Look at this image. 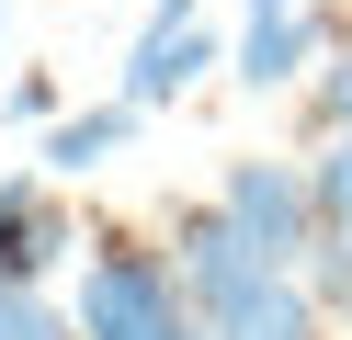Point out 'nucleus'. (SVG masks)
I'll list each match as a JSON object with an SVG mask.
<instances>
[{
  "instance_id": "1",
  "label": "nucleus",
  "mask_w": 352,
  "mask_h": 340,
  "mask_svg": "<svg viewBox=\"0 0 352 340\" xmlns=\"http://www.w3.org/2000/svg\"><path fill=\"white\" fill-rule=\"evenodd\" d=\"M80 340H205V306L182 295V261L137 238H102L80 272Z\"/></svg>"
},
{
  "instance_id": "2",
  "label": "nucleus",
  "mask_w": 352,
  "mask_h": 340,
  "mask_svg": "<svg viewBox=\"0 0 352 340\" xmlns=\"http://www.w3.org/2000/svg\"><path fill=\"white\" fill-rule=\"evenodd\" d=\"M216 204H228V216L250 227V249L284 261V272L318 249V181H307V159H228Z\"/></svg>"
},
{
  "instance_id": "3",
  "label": "nucleus",
  "mask_w": 352,
  "mask_h": 340,
  "mask_svg": "<svg viewBox=\"0 0 352 340\" xmlns=\"http://www.w3.org/2000/svg\"><path fill=\"white\" fill-rule=\"evenodd\" d=\"M170 261H182V295H193L205 317L228 306L239 284H261V272H284V261H261V249H250V227H239L228 204H182V216H170Z\"/></svg>"
},
{
  "instance_id": "4",
  "label": "nucleus",
  "mask_w": 352,
  "mask_h": 340,
  "mask_svg": "<svg viewBox=\"0 0 352 340\" xmlns=\"http://www.w3.org/2000/svg\"><path fill=\"white\" fill-rule=\"evenodd\" d=\"M80 249L69 204H57V170H0V284H46Z\"/></svg>"
},
{
  "instance_id": "5",
  "label": "nucleus",
  "mask_w": 352,
  "mask_h": 340,
  "mask_svg": "<svg viewBox=\"0 0 352 340\" xmlns=\"http://www.w3.org/2000/svg\"><path fill=\"white\" fill-rule=\"evenodd\" d=\"M216 57H228V45H216L205 23H170V12H148V34L125 45V102H137V113H160V102H182V91L205 80Z\"/></svg>"
},
{
  "instance_id": "6",
  "label": "nucleus",
  "mask_w": 352,
  "mask_h": 340,
  "mask_svg": "<svg viewBox=\"0 0 352 340\" xmlns=\"http://www.w3.org/2000/svg\"><path fill=\"white\" fill-rule=\"evenodd\" d=\"M205 340H329V306H318L307 272H261L205 317Z\"/></svg>"
},
{
  "instance_id": "7",
  "label": "nucleus",
  "mask_w": 352,
  "mask_h": 340,
  "mask_svg": "<svg viewBox=\"0 0 352 340\" xmlns=\"http://www.w3.org/2000/svg\"><path fill=\"white\" fill-rule=\"evenodd\" d=\"M318 45H329L318 12H250V34H239V91H296Z\"/></svg>"
},
{
  "instance_id": "8",
  "label": "nucleus",
  "mask_w": 352,
  "mask_h": 340,
  "mask_svg": "<svg viewBox=\"0 0 352 340\" xmlns=\"http://www.w3.org/2000/svg\"><path fill=\"white\" fill-rule=\"evenodd\" d=\"M137 125H148V113H137V102L114 91V102H91V113H57V125H46V148H34V159H46L57 181H91V170H102V159H114V148H125Z\"/></svg>"
},
{
  "instance_id": "9",
  "label": "nucleus",
  "mask_w": 352,
  "mask_h": 340,
  "mask_svg": "<svg viewBox=\"0 0 352 340\" xmlns=\"http://www.w3.org/2000/svg\"><path fill=\"white\" fill-rule=\"evenodd\" d=\"M0 340H80V306H57L46 284H0Z\"/></svg>"
},
{
  "instance_id": "10",
  "label": "nucleus",
  "mask_w": 352,
  "mask_h": 340,
  "mask_svg": "<svg viewBox=\"0 0 352 340\" xmlns=\"http://www.w3.org/2000/svg\"><path fill=\"white\" fill-rule=\"evenodd\" d=\"M296 272L318 284V306H329V317H352V227H318V249H307Z\"/></svg>"
},
{
  "instance_id": "11",
  "label": "nucleus",
  "mask_w": 352,
  "mask_h": 340,
  "mask_svg": "<svg viewBox=\"0 0 352 340\" xmlns=\"http://www.w3.org/2000/svg\"><path fill=\"white\" fill-rule=\"evenodd\" d=\"M307 181H318V227H352V125H341V136H318Z\"/></svg>"
},
{
  "instance_id": "12",
  "label": "nucleus",
  "mask_w": 352,
  "mask_h": 340,
  "mask_svg": "<svg viewBox=\"0 0 352 340\" xmlns=\"http://www.w3.org/2000/svg\"><path fill=\"white\" fill-rule=\"evenodd\" d=\"M307 125H318V136H341V125H352V23H341V57H329V68H318V91H307Z\"/></svg>"
},
{
  "instance_id": "13",
  "label": "nucleus",
  "mask_w": 352,
  "mask_h": 340,
  "mask_svg": "<svg viewBox=\"0 0 352 340\" xmlns=\"http://www.w3.org/2000/svg\"><path fill=\"white\" fill-rule=\"evenodd\" d=\"M0 113H12V125H57V80H46V68H23V80L0 91Z\"/></svg>"
},
{
  "instance_id": "14",
  "label": "nucleus",
  "mask_w": 352,
  "mask_h": 340,
  "mask_svg": "<svg viewBox=\"0 0 352 340\" xmlns=\"http://www.w3.org/2000/svg\"><path fill=\"white\" fill-rule=\"evenodd\" d=\"M148 12H170V23H193V0H148Z\"/></svg>"
},
{
  "instance_id": "15",
  "label": "nucleus",
  "mask_w": 352,
  "mask_h": 340,
  "mask_svg": "<svg viewBox=\"0 0 352 340\" xmlns=\"http://www.w3.org/2000/svg\"><path fill=\"white\" fill-rule=\"evenodd\" d=\"M250 12H296V0H250Z\"/></svg>"
},
{
  "instance_id": "16",
  "label": "nucleus",
  "mask_w": 352,
  "mask_h": 340,
  "mask_svg": "<svg viewBox=\"0 0 352 340\" xmlns=\"http://www.w3.org/2000/svg\"><path fill=\"white\" fill-rule=\"evenodd\" d=\"M0 12H12V0H0Z\"/></svg>"
}]
</instances>
